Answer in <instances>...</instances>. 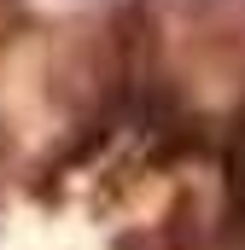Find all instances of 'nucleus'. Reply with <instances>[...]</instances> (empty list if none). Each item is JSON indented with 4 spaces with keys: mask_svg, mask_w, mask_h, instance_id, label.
<instances>
[{
    "mask_svg": "<svg viewBox=\"0 0 245 250\" xmlns=\"http://www.w3.org/2000/svg\"><path fill=\"white\" fill-rule=\"evenodd\" d=\"M222 169H228V233H234V250H245V111L228 128Z\"/></svg>",
    "mask_w": 245,
    "mask_h": 250,
    "instance_id": "1",
    "label": "nucleus"
},
{
    "mask_svg": "<svg viewBox=\"0 0 245 250\" xmlns=\"http://www.w3.org/2000/svg\"><path fill=\"white\" fill-rule=\"evenodd\" d=\"M18 23H24V0H0V41H6Z\"/></svg>",
    "mask_w": 245,
    "mask_h": 250,
    "instance_id": "2",
    "label": "nucleus"
}]
</instances>
